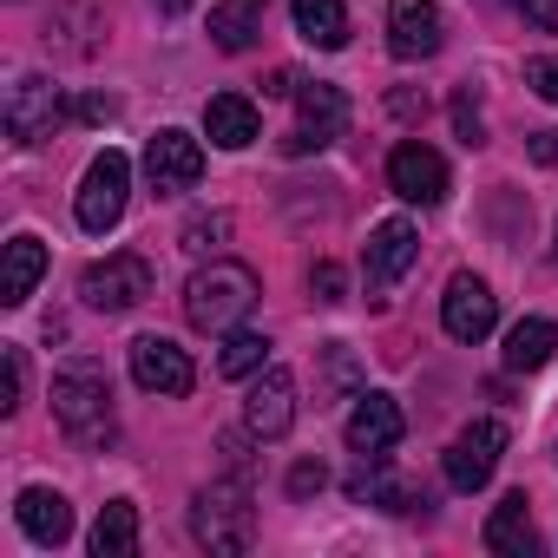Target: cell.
<instances>
[{
    "mask_svg": "<svg viewBox=\"0 0 558 558\" xmlns=\"http://www.w3.org/2000/svg\"><path fill=\"white\" fill-rule=\"evenodd\" d=\"M256 296H263L256 269H250V263L217 256V263H204L191 283H184V323H191V329H204V336H230V329L256 310Z\"/></svg>",
    "mask_w": 558,
    "mask_h": 558,
    "instance_id": "1",
    "label": "cell"
},
{
    "mask_svg": "<svg viewBox=\"0 0 558 558\" xmlns=\"http://www.w3.org/2000/svg\"><path fill=\"white\" fill-rule=\"evenodd\" d=\"M191 532H197L204 551H223V558L250 551V538H256V506H250L243 466H230L223 480H210V486L191 499Z\"/></svg>",
    "mask_w": 558,
    "mask_h": 558,
    "instance_id": "2",
    "label": "cell"
},
{
    "mask_svg": "<svg viewBox=\"0 0 558 558\" xmlns=\"http://www.w3.org/2000/svg\"><path fill=\"white\" fill-rule=\"evenodd\" d=\"M53 421L80 440V447H106L112 440V381L93 362H73L53 375Z\"/></svg>",
    "mask_w": 558,
    "mask_h": 558,
    "instance_id": "3",
    "label": "cell"
},
{
    "mask_svg": "<svg viewBox=\"0 0 558 558\" xmlns=\"http://www.w3.org/2000/svg\"><path fill=\"white\" fill-rule=\"evenodd\" d=\"M125 197H132V158H125V151H99V158L86 165L80 197H73L80 230H86V236H106V230L125 217Z\"/></svg>",
    "mask_w": 558,
    "mask_h": 558,
    "instance_id": "4",
    "label": "cell"
},
{
    "mask_svg": "<svg viewBox=\"0 0 558 558\" xmlns=\"http://www.w3.org/2000/svg\"><path fill=\"white\" fill-rule=\"evenodd\" d=\"M80 296H86V310H99V316H125V310H138V303L151 296V263L132 256V250H119V256H106V263H93V269L80 276Z\"/></svg>",
    "mask_w": 558,
    "mask_h": 558,
    "instance_id": "5",
    "label": "cell"
},
{
    "mask_svg": "<svg viewBox=\"0 0 558 558\" xmlns=\"http://www.w3.org/2000/svg\"><path fill=\"white\" fill-rule=\"evenodd\" d=\"M8 138L14 145H40V138H53L60 125H66V99H60V86L53 80H40V73H27V80H14V93H8Z\"/></svg>",
    "mask_w": 558,
    "mask_h": 558,
    "instance_id": "6",
    "label": "cell"
},
{
    "mask_svg": "<svg viewBox=\"0 0 558 558\" xmlns=\"http://www.w3.org/2000/svg\"><path fill=\"white\" fill-rule=\"evenodd\" d=\"M349 132V99H342V86H303L296 93V132L283 138V151L290 158H303V151H323V145H336Z\"/></svg>",
    "mask_w": 558,
    "mask_h": 558,
    "instance_id": "7",
    "label": "cell"
},
{
    "mask_svg": "<svg viewBox=\"0 0 558 558\" xmlns=\"http://www.w3.org/2000/svg\"><path fill=\"white\" fill-rule=\"evenodd\" d=\"M243 427L256 434V440H283L290 427H296V375L290 368H256V381H250V395H243Z\"/></svg>",
    "mask_w": 558,
    "mask_h": 558,
    "instance_id": "8",
    "label": "cell"
},
{
    "mask_svg": "<svg viewBox=\"0 0 558 558\" xmlns=\"http://www.w3.org/2000/svg\"><path fill=\"white\" fill-rule=\"evenodd\" d=\"M132 381H138L145 395L184 401V395L197 388V368H191V355H184L171 336H138V342H132Z\"/></svg>",
    "mask_w": 558,
    "mask_h": 558,
    "instance_id": "9",
    "label": "cell"
},
{
    "mask_svg": "<svg viewBox=\"0 0 558 558\" xmlns=\"http://www.w3.org/2000/svg\"><path fill=\"white\" fill-rule=\"evenodd\" d=\"M388 184H395V197H408V204H447V191H453L447 158H440L434 145H421V138H408V145L388 151Z\"/></svg>",
    "mask_w": 558,
    "mask_h": 558,
    "instance_id": "10",
    "label": "cell"
},
{
    "mask_svg": "<svg viewBox=\"0 0 558 558\" xmlns=\"http://www.w3.org/2000/svg\"><path fill=\"white\" fill-rule=\"evenodd\" d=\"M499 453H506V421H473V427H460V440L447 447V486H453V493H480V486L493 480Z\"/></svg>",
    "mask_w": 558,
    "mask_h": 558,
    "instance_id": "11",
    "label": "cell"
},
{
    "mask_svg": "<svg viewBox=\"0 0 558 558\" xmlns=\"http://www.w3.org/2000/svg\"><path fill=\"white\" fill-rule=\"evenodd\" d=\"M440 323H447V336L453 342H486L493 336V323H499V296L480 283V276H453L447 283V296H440Z\"/></svg>",
    "mask_w": 558,
    "mask_h": 558,
    "instance_id": "12",
    "label": "cell"
},
{
    "mask_svg": "<svg viewBox=\"0 0 558 558\" xmlns=\"http://www.w3.org/2000/svg\"><path fill=\"white\" fill-rule=\"evenodd\" d=\"M414 256H421V230L408 217H388V223L368 230V290H375V303H381V290H395L414 269Z\"/></svg>",
    "mask_w": 558,
    "mask_h": 558,
    "instance_id": "13",
    "label": "cell"
},
{
    "mask_svg": "<svg viewBox=\"0 0 558 558\" xmlns=\"http://www.w3.org/2000/svg\"><path fill=\"white\" fill-rule=\"evenodd\" d=\"M440 40H447V21L434 0H388V53L395 60H427V53H440Z\"/></svg>",
    "mask_w": 558,
    "mask_h": 558,
    "instance_id": "14",
    "label": "cell"
},
{
    "mask_svg": "<svg viewBox=\"0 0 558 558\" xmlns=\"http://www.w3.org/2000/svg\"><path fill=\"white\" fill-rule=\"evenodd\" d=\"M401 434H408V421H401L395 395H362V401L349 408V421H342L349 453H368V460H381L388 447H401Z\"/></svg>",
    "mask_w": 558,
    "mask_h": 558,
    "instance_id": "15",
    "label": "cell"
},
{
    "mask_svg": "<svg viewBox=\"0 0 558 558\" xmlns=\"http://www.w3.org/2000/svg\"><path fill=\"white\" fill-rule=\"evenodd\" d=\"M145 171H151V184H158V191H191V184L204 178V145H197L191 132L165 125V132L145 145Z\"/></svg>",
    "mask_w": 558,
    "mask_h": 558,
    "instance_id": "16",
    "label": "cell"
},
{
    "mask_svg": "<svg viewBox=\"0 0 558 558\" xmlns=\"http://www.w3.org/2000/svg\"><path fill=\"white\" fill-rule=\"evenodd\" d=\"M14 519H21V532H27L34 545H66V538H73V506H66L53 486H27V493L14 499Z\"/></svg>",
    "mask_w": 558,
    "mask_h": 558,
    "instance_id": "17",
    "label": "cell"
},
{
    "mask_svg": "<svg viewBox=\"0 0 558 558\" xmlns=\"http://www.w3.org/2000/svg\"><path fill=\"white\" fill-rule=\"evenodd\" d=\"M204 132H210V145L243 151V145L263 138V119H256V106H250L243 93H217V99L204 106Z\"/></svg>",
    "mask_w": 558,
    "mask_h": 558,
    "instance_id": "18",
    "label": "cell"
},
{
    "mask_svg": "<svg viewBox=\"0 0 558 558\" xmlns=\"http://www.w3.org/2000/svg\"><path fill=\"white\" fill-rule=\"evenodd\" d=\"M532 545H538V532H532V499H525V493H506V499L493 506V519H486V551H499V558H532Z\"/></svg>",
    "mask_w": 558,
    "mask_h": 558,
    "instance_id": "19",
    "label": "cell"
},
{
    "mask_svg": "<svg viewBox=\"0 0 558 558\" xmlns=\"http://www.w3.org/2000/svg\"><path fill=\"white\" fill-rule=\"evenodd\" d=\"M40 269H47V243L40 236H14L8 243V269H0V303L21 310L34 296V283H40Z\"/></svg>",
    "mask_w": 558,
    "mask_h": 558,
    "instance_id": "20",
    "label": "cell"
},
{
    "mask_svg": "<svg viewBox=\"0 0 558 558\" xmlns=\"http://www.w3.org/2000/svg\"><path fill=\"white\" fill-rule=\"evenodd\" d=\"M551 355H558V329H551L545 316H525V323L506 329V368H512V375H532V368H545Z\"/></svg>",
    "mask_w": 558,
    "mask_h": 558,
    "instance_id": "21",
    "label": "cell"
},
{
    "mask_svg": "<svg viewBox=\"0 0 558 558\" xmlns=\"http://www.w3.org/2000/svg\"><path fill=\"white\" fill-rule=\"evenodd\" d=\"M290 14H296V34L310 47H323V53L349 47V8H342V0H296Z\"/></svg>",
    "mask_w": 558,
    "mask_h": 558,
    "instance_id": "22",
    "label": "cell"
},
{
    "mask_svg": "<svg viewBox=\"0 0 558 558\" xmlns=\"http://www.w3.org/2000/svg\"><path fill=\"white\" fill-rule=\"evenodd\" d=\"M132 551H138V506L132 499L99 506V519H93V558H132Z\"/></svg>",
    "mask_w": 558,
    "mask_h": 558,
    "instance_id": "23",
    "label": "cell"
},
{
    "mask_svg": "<svg viewBox=\"0 0 558 558\" xmlns=\"http://www.w3.org/2000/svg\"><path fill=\"white\" fill-rule=\"evenodd\" d=\"M210 40L223 53H250L256 47V0H223V8H210Z\"/></svg>",
    "mask_w": 558,
    "mask_h": 558,
    "instance_id": "24",
    "label": "cell"
},
{
    "mask_svg": "<svg viewBox=\"0 0 558 558\" xmlns=\"http://www.w3.org/2000/svg\"><path fill=\"white\" fill-rule=\"evenodd\" d=\"M256 368H269V342H263L256 329H230L223 349H217V375L243 381V375H256Z\"/></svg>",
    "mask_w": 558,
    "mask_h": 558,
    "instance_id": "25",
    "label": "cell"
},
{
    "mask_svg": "<svg viewBox=\"0 0 558 558\" xmlns=\"http://www.w3.org/2000/svg\"><path fill=\"white\" fill-rule=\"evenodd\" d=\"M21 395H27V355L8 349V355H0V414H14Z\"/></svg>",
    "mask_w": 558,
    "mask_h": 558,
    "instance_id": "26",
    "label": "cell"
},
{
    "mask_svg": "<svg viewBox=\"0 0 558 558\" xmlns=\"http://www.w3.org/2000/svg\"><path fill=\"white\" fill-rule=\"evenodd\" d=\"M323 486H329V466L323 460H296L290 466V499H316Z\"/></svg>",
    "mask_w": 558,
    "mask_h": 558,
    "instance_id": "27",
    "label": "cell"
},
{
    "mask_svg": "<svg viewBox=\"0 0 558 558\" xmlns=\"http://www.w3.org/2000/svg\"><path fill=\"white\" fill-rule=\"evenodd\" d=\"M525 86H532L545 106H558V53H538V60L525 66Z\"/></svg>",
    "mask_w": 558,
    "mask_h": 558,
    "instance_id": "28",
    "label": "cell"
},
{
    "mask_svg": "<svg viewBox=\"0 0 558 558\" xmlns=\"http://www.w3.org/2000/svg\"><path fill=\"white\" fill-rule=\"evenodd\" d=\"M310 290H316V303H342V290H349L342 263H316V269H310Z\"/></svg>",
    "mask_w": 558,
    "mask_h": 558,
    "instance_id": "29",
    "label": "cell"
},
{
    "mask_svg": "<svg viewBox=\"0 0 558 558\" xmlns=\"http://www.w3.org/2000/svg\"><path fill=\"white\" fill-rule=\"evenodd\" d=\"M230 236V217H191L184 223V250H210V243H223Z\"/></svg>",
    "mask_w": 558,
    "mask_h": 558,
    "instance_id": "30",
    "label": "cell"
},
{
    "mask_svg": "<svg viewBox=\"0 0 558 558\" xmlns=\"http://www.w3.org/2000/svg\"><path fill=\"white\" fill-rule=\"evenodd\" d=\"M453 132H460V145H466V151H473V145H486V125H480V112H473V99H466V93L453 99Z\"/></svg>",
    "mask_w": 558,
    "mask_h": 558,
    "instance_id": "31",
    "label": "cell"
},
{
    "mask_svg": "<svg viewBox=\"0 0 558 558\" xmlns=\"http://www.w3.org/2000/svg\"><path fill=\"white\" fill-rule=\"evenodd\" d=\"M73 112H80L86 125H112V119H119V99H106V93H93V99H80Z\"/></svg>",
    "mask_w": 558,
    "mask_h": 558,
    "instance_id": "32",
    "label": "cell"
},
{
    "mask_svg": "<svg viewBox=\"0 0 558 558\" xmlns=\"http://www.w3.org/2000/svg\"><path fill=\"white\" fill-rule=\"evenodd\" d=\"M525 151H532V165L558 171V125H551V132H532V138H525Z\"/></svg>",
    "mask_w": 558,
    "mask_h": 558,
    "instance_id": "33",
    "label": "cell"
},
{
    "mask_svg": "<svg viewBox=\"0 0 558 558\" xmlns=\"http://www.w3.org/2000/svg\"><path fill=\"white\" fill-rule=\"evenodd\" d=\"M519 8H525V21L538 34H558V0H519Z\"/></svg>",
    "mask_w": 558,
    "mask_h": 558,
    "instance_id": "34",
    "label": "cell"
},
{
    "mask_svg": "<svg viewBox=\"0 0 558 558\" xmlns=\"http://www.w3.org/2000/svg\"><path fill=\"white\" fill-rule=\"evenodd\" d=\"M263 93H269V99H296V93H303V80H296V66H276Z\"/></svg>",
    "mask_w": 558,
    "mask_h": 558,
    "instance_id": "35",
    "label": "cell"
},
{
    "mask_svg": "<svg viewBox=\"0 0 558 558\" xmlns=\"http://www.w3.org/2000/svg\"><path fill=\"white\" fill-rule=\"evenodd\" d=\"M151 8H158V14H184V8H191V0H151Z\"/></svg>",
    "mask_w": 558,
    "mask_h": 558,
    "instance_id": "36",
    "label": "cell"
}]
</instances>
